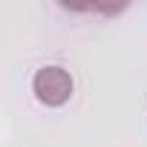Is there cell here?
Masks as SVG:
<instances>
[{
    "label": "cell",
    "instance_id": "cell-1",
    "mask_svg": "<svg viewBox=\"0 0 147 147\" xmlns=\"http://www.w3.org/2000/svg\"><path fill=\"white\" fill-rule=\"evenodd\" d=\"M35 95L46 107H61L72 95V78L61 66H43L35 75Z\"/></svg>",
    "mask_w": 147,
    "mask_h": 147
}]
</instances>
